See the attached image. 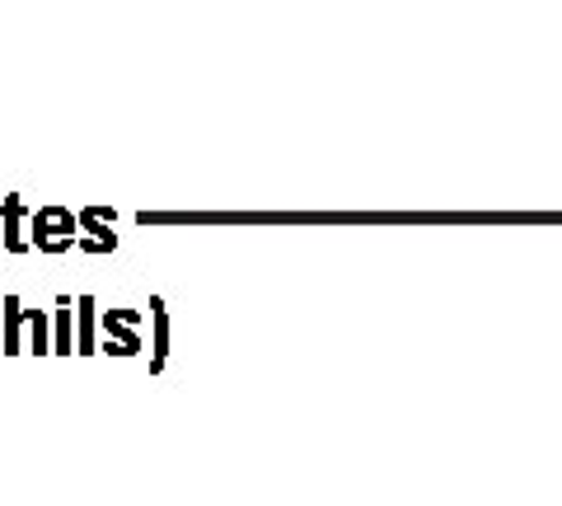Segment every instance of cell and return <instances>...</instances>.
Instances as JSON below:
<instances>
[{
  "label": "cell",
  "mask_w": 562,
  "mask_h": 506,
  "mask_svg": "<svg viewBox=\"0 0 562 506\" xmlns=\"http://www.w3.org/2000/svg\"><path fill=\"white\" fill-rule=\"evenodd\" d=\"M29 352L33 357L52 352V319H47V310H29Z\"/></svg>",
  "instance_id": "obj_9"
},
{
  "label": "cell",
  "mask_w": 562,
  "mask_h": 506,
  "mask_svg": "<svg viewBox=\"0 0 562 506\" xmlns=\"http://www.w3.org/2000/svg\"><path fill=\"white\" fill-rule=\"evenodd\" d=\"M29 235H33V249L38 254L80 249V212H70V206H38Z\"/></svg>",
  "instance_id": "obj_1"
},
{
  "label": "cell",
  "mask_w": 562,
  "mask_h": 506,
  "mask_svg": "<svg viewBox=\"0 0 562 506\" xmlns=\"http://www.w3.org/2000/svg\"><path fill=\"white\" fill-rule=\"evenodd\" d=\"M76 352L80 357L103 352V347H99V314H94L90 295H80V301H76Z\"/></svg>",
  "instance_id": "obj_6"
},
{
  "label": "cell",
  "mask_w": 562,
  "mask_h": 506,
  "mask_svg": "<svg viewBox=\"0 0 562 506\" xmlns=\"http://www.w3.org/2000/svg\"><path fill=\"white\" fill-rule=\"evenodd\" d=\"M0 352H29V310L20 305V295H5V305H0Z\"/></svg>",
  "instance_id": "obj_5"
},
{
  "label": "cell",
  "mask_w": 562,
  "mask_h": 506,
  "mask_svg": "<svg viewBox=\"0 0 562 506\" xmlns=\"http://www.w3.org/2000/svg\"><path fill=\"white\" fill-rule=\"evenodd\" d=\"M29 225H33V212L24 206L20 193H10L5 202H0V244H5L10 254H29V249H33Z\"/></svg>",
  "instance_id": "obj_2"
},
{
  "label": "cell",
  "mask_w": 562,
  "mask_h": 506,
  "mask_svg": "<svg viewBox=\"0 0 562 506\" xmlns=\"http://www.w3.org/2000/svg\"><path fill=\"white\" fill-rule=\"evenodd\" d=\"M150 324H155L150 371H165V361H169V314H165V301H150Z\"/></svg>",
  "instance_id": "obj_8"
},
{
  "label": "cell",
  "mask_w": 562,
  "mask_h": 506,
  "mask_svg": "<svg viewBox=\"0 0 562 506\" xmlns=\"http://www.w3.org/2000/svg\"><path fill=\"white\" fill-rule=\"evenodd\" d=\"M136 324H140L136 310H109L103 314V352L109 357H136L140 352Z\"/></svg>",
  "instance_id": "obj_3"
},
{
  "label": "cell",
  "mask_w": 562,
  "mask_h": 506,
  "mask_svg": "<svg viewBox=\"0 0 562 506\" xmlns=\"http://www.w3.org/2000/svg\"><path fill=\"white\" fill-rule=\"evenodd\" d=\"M113 225H117V216L109 206H85L80 212V249L85 254H113L117 249Z\"/></svg>",
  "instance_id": "obj_4"
},
{
  "label": "cell",
  "mask_w": 562,
  "mask_h": 506,
  "mask_svg": "<svg viewBox=\"0 0 562 506\" xmlns=\"http://www.w3.org/2000/svg\"><path fill=\"white\" fill-rule=\"evenodd\" d=\"M76 352V324H70V295H57V314H52V357Z\"/></svg>",
  "instance_id": "obj_7"
}]
</instances>
